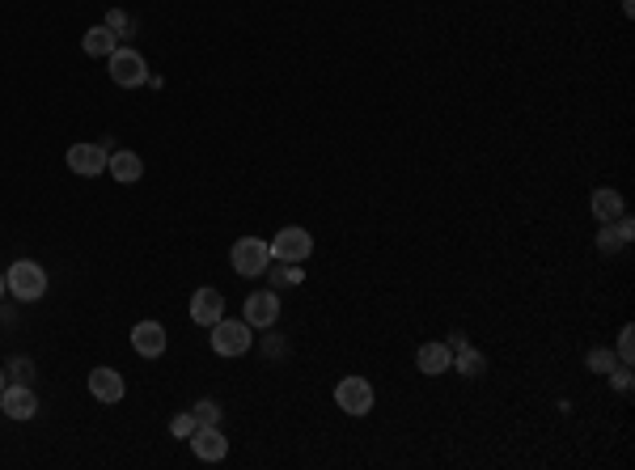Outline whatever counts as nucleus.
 <instances>
[{
    "instance_id": "nucleus-12",
    "label": "nucleus",
    "mask_w": 635,
    "mask_h": 470,
    "mask_svg": "<svg viewBox=\"0 0 635 470\" xmlns=\"http://www.w3.org/2000/svg\"><path fill=\"white\" fill-rule=\"evenodd\" d=\"M225 318V297L216 289H195L191 293V322L195 327H212Z\"/></svg>"
},
{
    "instance_id": "nucleus-6",
    "label": "nucleus",
    "mask_w": 635,
    "mask_h": 470,
    "mask_svg": "<svg viewBox=\"0 0 635 470\" xmlns=\"http://www.w3.org/2000/svg\"><path fill=\"white\" fill-rule=\"evenodd\" d=\"M314 255V237L301 229V225H289L271 237V258H284V263H306Z\"/></svg>"
},
{
    "instance_id": "nucleus-19",
    "label": "nucleus",
    "mask_w": 635,
    "mask_h": 470,
    "mask_svg": "<svg viewBox=\"0 0 635 470\" xmlns=\"http://www.w3.org/2000/svg\"><path fill=\"white\" fill-rule=\"evenodd\" d=\"M275 284H301V272H297V263H284V258H275V272H271Z\"/></svg>"
},
{
    "instance_id": "nucleus-13",
    "label": "nucleus",
    "mask_w": 635,
    "mask_h": 470,
    "mask_svg": "<svg viewBox=\"0 0 635 470\" xmlns=\"http://www.w3.org/2000/svg\"><path fill=\"white\" fill-rule=\"evenodd\" d=\"M415 365H420L423 377H441V373H449V365H453V348L441 343V339H432V343H423L420 348Z\"/></svg>"
},
{
    "instance_id": "nucleus-21",
    "label": "nucleus",
    "mask_w": 635,
    "mask_h": 470,
    "mask_svg": "<svg viewBox=\"0 0 635 470\" xmlns=\"http://www.w3.org/2000/svg\"><path fill=\"white\" fill-rule=\"evenodd\" d=\"M195 428H199L195 412H182V415H174V420H170V432H174V436H191Z\"/></svg>"
},
{
    "instance_id": "nucleus-7",
    "label": "nucleus",
    "mask_w": 635,
    "mask_h": 470,
    "mask_svg": "<svg viewBox=\"0 0 635 470\" xmlns=\"http://www.w3.org/2000/svg\"><path fill=\"white\" fill-rule=\"evenodd\" d=\"M335 403H339V412H347V415H368L373 412V386H368L365 377H344V381L335 386Z\"/></svg>"
},
{
    "instance_id": "nucleus-22",
    "label": "nucleus",
    "mask_w": 635,
    "mask_h": 470,
    "mask_svg": "<svg viewBox=\"0 0 635 470\" xmlns=\"http://www.w3.org/2000/svg\"><path fill=\"white\" fill-rule=\"evenodd\" d=\"M195 420L199 424H221V407L212 398H204V403H195Z\"/></svg>"
},
{
    "instance_id": "nucleus-29",
    "label": "nucleus",
    "mask_w": 635,
    "mask_h": 470,
    "mask_svg": "<svg viewBox=\"0 0 635 470\" xmlns=\"http://www.w3.org/2000/svg\"><path fill=\"white\" fill-rule=\"evenodd\" d=\"M4 293H9V284H4V275H0V297H4Z\"/></svg>"
},
{
    "instance_id": "nucleus-2",
    "label": "nucleus",
    "mask_w": 635,
    "mask_h": 470,
    "mask_svg": "<svg viewBox=\"0 0 635 470\" xmlns=\"http://www.w3.org/2000/svg\"><path fill=\"white\" fill-rule=\"evenodd\" d=\"M4 284H9V293L18 297V301H39L43 293H47V272H43L35 258H18L9 272H4Z\"/></svg>"
},
{
    "instance_id": "nucleus-18",
    "label": "nucleus",
    "mask_w": 635,
    "mask_h": 470,
    "mask_svg": "<svg viewBox=\"0 0 635 470\" xmlns=\"http://www.w3.org/2000/svg\"><path fill=\"white\" fill-rule=\"evenodd\" d=\"M453 365H458V373H466V377H483V373H487V356L475 352V348L466 343L462 352H458V360H453Z\"/></svg>"
},
{
    "instance_id": "nucleus-5",
    "label": "nucleus",
    "mask_w": 635,
    "mask_h": 470,
    "mask_svg": "<svg viewBox=\"0 0 635 470\" xmlns=\"http://www.w3.org/2000/svg\"><path fill=\"white\" fill-rule=\"evenodd\" d=\"M111 166V140L102 136V144H73L68 149V170L81 178H97Z\"/></svg>"
},
{
    "instance_id": "nucleus-17",
    "label": "nucleus",
    "mask_w": 635,
    "mask_h": 470,
    "mask_svg": "<svg viewBox=\"0 0 635 470\" xmlns=\"http://www.w3.org/2000/svg\"><path fill=\"white\" fill-rule=\"evenodd\" d=\"M593 216L601 220V225L618 220V216H623V196H618V191H610V187L593 191Z\"/></svg>"
},
{
    "instance_id": "nucleus-4",
    "label": "nucleus",
    "mask_w": 635,
    "mask_h": 470,
    "mask_svg": "<svg viewBox=\"0 0 635 470\" xmlns=\"http://www.w3.org/2000/svg\"><path fill=\"white\" fill-rule=\"evenodd\" d=\"M233 272L237 275H263L271 267V246L263 237H237L233 246Z\"/></svg>"
},
{
    "instance_id": "nucleus-26",
    "label": "nucleus",
    "mask_w": 635,
    "mask_h": 470,
    "mask_svg": "<svg viewBox=\"0 0 635 470\" xmlns=\"http://www.w3.org/2000/svg\"><path fill=\"white\" fill-rule=\"evenodd\" d=\"M610 381H615V390H631V365H615Z\"/></svg>"
},
{
    "instance_id": "nucleus-16",
    "label": "nucleus",
    "mask_w": 635,
    "mask_h": 470,
    "mask_svg": "<svg viewBox=\"0 0 635 470\" xmlns=\"http://www.w3.org/2000/svg\"><path fill=\"white\" fill-rule=\"evenodd\" d=\"M111 174L119 178V182H140V174H144V161L136 153H128V149H119V153H111V166H106Z\"/></svg>"
},
{
    "instance_id": "nucleus-11",
    "label": "nucleus",
    "mask_w": 635,
    "mask_h": 470,
    "mask_svg": "<svg viewBox=\"0 0 635 470\" xmlns=\"http://www.w3.org/2000/svg\"><path fill=\"white\" fill-rule=\"evenodd\" d=\"M242 318H246L251 327L271 331V327H275V318H280V297H275V289H271V293H251V297H246V310H242Z\"/></svg>"
},
{
    "instance_id": "nucleus-3",
    "label": "nucleus",
    "mask_w": 635,
    "mask_h": 470,
    "mask_svg": "<svg viewBox=\"0 0 635 470\" xmlns=\"http://www.w3.org/2000/svg\"><path fill=\"white\" fill-rule=\"evenodd\" d=\"M106 73H111V81H115L119 89H136V85H144L149 81V64H144V56L140 51H132V47H115L111 56H106Z\"/></svg>"
},
{
    "instance_id": "nucleus-15",
    "label": "nucleus",
    "mask_w": 635,
    "mask_h": 470,
    "mask_svg": "<svg viewBox=\"0 0 635 470\" xmlns=\"http://www.w3.org/2000/svg\"><path fill=\"white\" fill-rule=\"evenodd\" d=\"M81 47H85V56L106 59V56H111V51L119 47V35L111 30V26H106V21H102V26H89V30H85V39H81Z\"/></svg>"
},
{
    "instance_id": "nucleus-8",
    "label": "nucleus",
    "mask_w": 635,
    "mask_h": 470,
    "mask_svg": "<svg viewBox=\"0 0 635 470\" xmlns=\"http://www.w3.org/2000/svg\"><path fill=\"white\" fill-rule=\"evenodd\" d=\"M187 441H191V450L199 462H221V458L229 453V441H225V432L216 428V424H199Z\"/></svg>"
},
{
    "instance_id": "nucleus-25",
    "label": "nucleus",
    "mask_w": 635,
    "mask_h": 470,
    "mask_svg": "<svg viewBox=\"0 0 635 470\" xmlns=\"http://www.w3.org/2000/svg\"><path fill=\"white\" fill-rule=\"evenodd\" d=\"M106 26H111L115 35H128V30H132V18H128L123 9H111V13H106Z\"/></svg>"
},
{
    "instance_id": "nucleus-9",
    "label": "nucleus",
    "mask_w": 635,
    "mask_h": 470,
    "mask_svg": "<svg viewBox=\"0 0 635 470\" xmlns=\"http://www.w3.org/2000/svg\"><path fill=\"white\" fill-rule=\"evenodd\" d=\"M166 343H170V335H166V327H161V322H153V318H144V322H136V327H132V348L140 356L157 360V356L166 352Z\"/></svg>"
},
{
    "instance_id": "nucleus-24",
    "label": "nucleus",
    "mask_w": 635,
    "mask_h": 470,
    "mask_svg": "<svg viewBox=\"0 0 635 470\" xmlns=\"http://www.w3.org/2000/svg\"><path fill=\"white\" fill-rule=\"evenodd\" d=\"M9 373H13L18 381H26V386H30V377H35V365H30L26 356H13V360H9Z\"/></svg>"
},
{
    "instance_id": "nucleus-14",
    "label": "nucleus",
    "mask_w": 635,
    "mask_h": 470,
    "mask_svg": "<svg viewBox=\"0 0 635 470\" xmlns=\"http://www.w3.org/2000/svg\"><path fill=\"white\" fill-rule=\"evenodd\" d=\"M89 394H94L97 403H119L123 394H128V386H123V377H119L115 369H94L89 373Z\"/></svg>"
},
{
    "instance_id": "nucleus-27",
    "label": "nucleus",
    "mask_w": 635,
    "mask_h": 470,
    "mask_svg": "<svg viewBox=\"0 0 635 470\" xmlns=\"http://www.w3.org/2000/svg\"><path fill=\"white\" fill-rule=\"evenodd\" d=\"M449 348H453V352H462V348H466V335L453 331V335H449Z\"/></svg>"
},
{
    "instance_id": "nucleus-20",
    "label": "nucleus",
    "mask_w": 635,
    "mask_h": 470,
    "mask_svg": "<svg viewBox=\"0 0 635 470\" xmlns=\"http://www.w3.org/2000/svg\"><path fill=\"white\" fill-rule=\"evenodd\" d=\"M631 356H635V327H623L618 331V360L631 365Z\"/></svg>"
},
{
    "instance_id": "nucleus-10",
    "label": "nucleus",
    "mask_w": 635,
    "mask_h": 470,
    "mask_svg": "<svg viewBox=\"0 0 635 470\" xmlns=\"http://www.w3.org/2000/svg\"><path fill=\"white\" fill-rule=\"evenodd\" d=\"M0 412L9 415V420H35V412H39V398H35V390H30L26 381H18V386H4V394H0Z\"/></svg>"
},
{
    "instance_id": "nucleus-1",
    "label": "nucleus",
    "mask_w": 635,
    "mask_h": 470,
    "mask_svg": "<svg viewBox=\"0 0 635 470\" xmlns=\"http://www.w3.org/2000/svg\"><path fill=\"white\" fill-rule=\"evenodd\" d=\"M212 352L216 356H246L254 348V335H251V322L242 318H221V322H212Z\"/></svg>"
},
{
    "instance_id": "nucleus-28",
    "label": "nucleus",
    "mask_w": 635,
    "mask_h": 470,
    "mask_svg": "<svg viewBox=\"0 0 635 470\" xmlns=\"http://www.w3.org/2000/svg\"><path fill=\"white\" fill-rule=\"evenodd\" d=\"M4 386H9V377H4V369H0V394H4Z\"/></svg>"
},
{
    "instance_id": "nucleus-23",
    "label": "nucleus",
    "mask_w": 635,
    "mask_h": 470,
    "mask_svg": "<svg viewBox=\"0 0 635 470\" xmlns=\"http://www.w3.org/2000/svg\"><path fill=\"white\" fill-rule=\"evenodd\" d=\"M589 369H593V373H610V369H615V356L606 352V348H593V352H589Z\"/></svg>"
}]
</instances>
